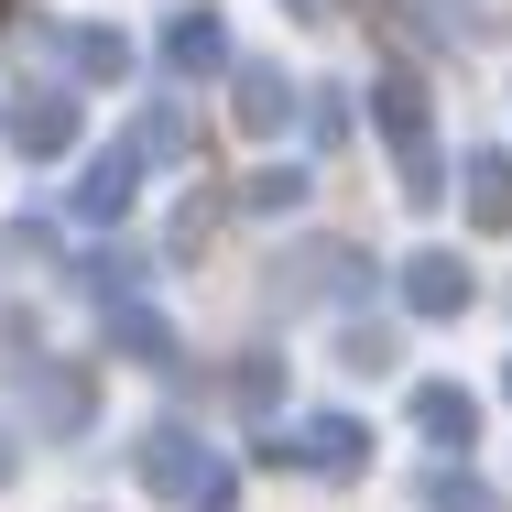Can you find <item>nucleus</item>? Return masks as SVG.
<instances>
[{
    "instance_id": "f257e3e1",
    "label": "nucleus",
    "mask_w": 512,
    "mask_h": 512,
    "mask_svg": "<svg viewBox=\"0 0 512 512\" xmlns=\"http://www.w3.org/2000/svg\"><path fill=\"white\" fill-rule=\"evenodd\" d=\"M404 306L414 316H458L469 306V262H458V251H425V262L404 273Z\"/></svg>"
},
{
    "instance_id": "39448f33",
    "label": "nucleus",
    "mask_w": 512,
    "mask_h": 512,
    "mask_svg": "<svg viewBox=\"0 0 512 512\" xmlns=\"http://www.w3.org/2000/svg\"><path fill=\"white\" fill-rule=\"evenodd\" d=\"M436 512H491V491H469V480H436Z\"/></svg>"
},
{
    "instance_id": "20e7f679",
    "label": "nucleus",
    "mask_w": 512,
    "mask_h": 512,
    "mask_svg": "<svg viewBox=\"0 0 512 512\" xmlns=\"http://www.w3.org/2000/svg\"><path fill=\"white\" fill-rule=\"evenodd\" d=\"M414 414H425V436H436V447H469V425H480L469 393H447V382H436V393H414Z\"/></svg>"
},
{
    "instance_id": "7ed1b4c3",
    "label": "nucleus",
    "mask_w": 512,
    "mask_h": 512,
    "mask_svg": "<svg viewBox=\"0 0 512 512\" xmlns=\"http://www.w3.org/2000/svg\"><path fill=\"white\" fill-rule=\"evenodd\" d=\"M295 458H306V469H360V425H349V414H316Z\"/></svg>"
},
{
    "instance_id": "423d86ee",
    "label": "nucleus",
    "mask_w": 512,
    "mask_h": 512,
    "mask_svg": "<svg viewBox=\"0 0 512 512\" xmlns=\"http://www.w3.org/2000/svg\"><path fill=\"white\" fill-rule=\"evenodd\" d=\"M502 393H512V382H502Z\"/></svg>"
},
{
    "instance_id": "f03ea898",
    "label": "nucleus",
    "mask_w": 512,
    "mask_h": 512,
    "mask_svg": "<svg viewBox=\"0 0 512 512\" xmlns=\"http://www.w3.org/2000/svg\"><path fill=\"white\" fill-rule=\"evenodd\" d=\"M469 218L512 229V153H469Z\"/></svg>"
}]
</instances>
